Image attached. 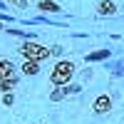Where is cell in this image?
I'll return each instance as SVG.
<instances>
[{
  "label": "cell",
  "instance_id": "30bf717a",
  "mask_svg": "<svg viewBox=\"0 0 124 124\" xmlns=\"http://www.w3.org/2000/svg\"><path fill=\"white\" fill-rule=\"evenodd\" d=\"M65 97H67V94H65V89L60 87V89H55L52 94H50V102H62V99H65Z\"/></svg>",
  "mask_w": 124,
  "mask_h": 124
},
{
  "label": "cell",
  "instance_id": "277c9868",
  "mask_svg": "<svg viewBox=\"0 0 124 124\" xmlns=\"http://www.w3.org/2000/svg\"><path fill=\"white\" fill-rule=\"evenodd\" d=\"M97 13H99L102 17L117 15V3H114V0H99V3H97Z\"/></svg>",
  "mask_w": 124,
  "mask_h": 124
},
{
  "label": "cell",
  "instance_id": "3957f363",
  "mask_svg": "<svg viewBox=\"0 0 124 124\" xmlns=\"http://www.w3.org/2000/svg\"><path fill=\"white\" fill-rule=\"evenodd\" d=\"M109 109H112V97L109 94H99L92 102V112H94V114H107Z\"/></svg>",
  "mask_w": 124,
  "mask_h": 124
},
{
  "label": "cell",
  "instance_id": "2e32d148",
  "mask_svg": "<svg viewBox=\"0 0 124 124\" xmlns=\"http://www.w3.org/2000/svg\"><path fill=\"white\" fill-rule=\"evenodd\" d=\"M0 30H3V25H0Z\"/></svg>",
  "mask_w": 124,
  "mask_h": 124
},
{
  "label": "cell",
  "instance_id": "7c38bea8",
  "mask_svg": "<svg viewBox=\"0 0 124 124\" xmlns=\"http://www.w3.org/2000/svg\"><path fill=\"white\" fill-rule=\"evenodd\" d=\"M3 104L5 107H13L15 104V94H13V92H10V94H3Z\"/></svg>",
  "mask_w": 124,
  "mask_h": 124
},
{
  "label": "cell",
  "instance_id": "8992f818",
  "mask_svg": "<svg viewBox=\"0 0 124 124\" xmlns=\"http://www.w3.org/2000/svg\"><path fill=\"white\" fill-rule=\"evenodd\" d=\"M20 70H23L25 77H35V75H40V62H30V60H25Z\"/></svg>",
  "mask_w": 124,
  "mask_h": 124
},
{
  "label": "cell",
  "instance_id": "9a60e30c",
  "mask_svg": "<svg viewBox=\"0 0 124 124\" xmlns=\"http://www.w3.org/2000/svg\"><path fill=\"white\" fill-rule=\"evenodd\" d=\"M112 72H114L117 77H122V75H124V60L119 62V65H114V70H112Z\"/></svg>",
  "mask_w": 124,
  "mask_h": 124
},
{
  "label": "cell",
  "instance_id": "9c48e42d",
  "mask_svg": "<svg viewBox=\"0 0 124 124\" xmlns=\"http://www.w3.org/2000/svg\"><path fill=\"white\" fill-rule=\"evenodd\" d=\"M15 85H17V75L10 77V79H3V82H0V92H3V94H10Z\"/></svg>",
  "mask_w": 124,
  "mask_h": 124
},
{
  "label": "cell",
  "instance_id": "ba28073f",
  "mask_svg": "<svg viewBox=\"0 0 124 124\" xmlns=\"http://www.w3.org/2000/svg\"><path fill=\"white\" fill-rule=\"evenodd\" d=\"M109 55H112V50H94V52H89L85 60L87 62H102V60H107Z\"/></svg>",
  "mask_w": 124,
  "mask_h": 124
},
{
  "label": "cell",
  "instance_id": "4fadbf2b",
  "mask_svg": "<svg viewBox=\"0 0 124 124\" xmlns=\"http://www.w3.org/2000/svg\"><path fill=\"white\" fill-rule=\"evenodd\" d=\"M10 5H15V8H20V10H27V0H8Z\"/></svg>",
  "mask_w": 124,
  "mask_h": 124
},
{
  "label": "cell",
  "instance_id": "8fae6325",
  "mask_svg": "<svg viewBox=\"0 0 124 124\" xmlns=\"http://www.w3.org/2000/svg\"><path fill=\"white\" fill-rule=\"evenodd\" d=\"M62 89H65V94H79L82 85H67V87H62Z\"/></svg>",
  "mask_w": 124,
  "mask_h": 124
},
{
  "label": "cell",
  "instance_id": "5b68a950",
  "mask_svg": "<svg viewBox=\"0 0 124 124\" xmlns=\"http://www.w3.org/2000/svg\"><path fill=\"white\" fill-rule=\"evenodd\" d=\"M10 77H15V65H13V60H0V82H3V79H10Z\"/></svg>",
  "mask_w": 124,
  "mask_h": 124
},
{
  "label": "cell",
  "instance_id": "52a82bcc",
  "mask_svg": "<svg viewBox=\"0 0 124 124\" xmlns=\"http://www.w3.org/2000/svg\"><path fill=\"white\" fill-rule=\"evenodd\" d=\"M37 10H42V13H60V5L52 3V0H37Z\"/></svg>",
  "mask_w": 124,
  "mask_h": 124
},
{
  "label": "cell",
  "instance_id": "5bb4252c",
  "mask_svg": "<svg viewBox=\"0 0 124 124\" xmlns=\"http://www.w3.org/2000/svg\"><path fill=\"white\" fill-rule=\"evenodd\" d=\"M50 52H52V57H60L62 52H65V47H62V45H52V47H50Z\"/></svg>",
  "mask_w": 124,
  "mask_h": 124
},
{
  "label": "cell",
  "instance_id": "6da1fadb",
  "mask_svg": "<svg viewBox=\"0 0 124 124\" xmlns=\"http://www.w3.org/2000/svg\"><path fill=\"white\" fill-rule=\"evenodd\" d=\"M75 72H77V67H75L72 60H57L55 67L50 70V82H52L55 87H67L70 79L75 77Z\"/></svg>",
  "mask_w": 124,
  "mask_h": 124
},
{
  "label": "cell",
  "instance_id": "7a4b0ae2",
  "mask_svg": "<svg viewBox=\"0 0 124 124\" xmlns=\"http://www.w3.org/2000/svg\"><path fill=\"white\" fill-rule=\"evenodd\" d=\"M17 52L23 55L25 60H30V62H42V60H50V55H52L50 47L35 42V40H25V42L17 47Z\"/></svg>",
  "mask_w": 124,
  "mask_h": 124
}]
</instances>
